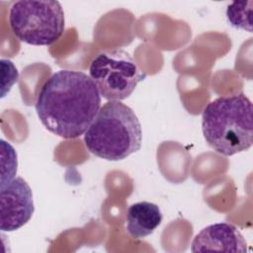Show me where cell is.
<instances>
[{
	"label": "cell",
	"instance_id": "cell-1",
	"mask_svg": "<svg viewBox=\"0 0 253 253\" xmlns=\"http://www.w3.org/2000/svg\"><path fill=\"white\" fill-rule=\"evenodd\" d=\"M101 108V95L92 78L82 71L62 69L42 86L36 111L44 127L60 137L86 132Z\"/></svg>",
	"mask_w": 253,
	"mask_h": 253
},
{
	"label": "cell",
	"instance_id": "cell-2",
	"mask_svg": "<svg viewBox=\"0 0 253 253\" xmlns=\"http://www.w3.org/2000/svg\"><path fill=\"white\" fill-rule=\"evenodd\" d=\"M252 111V103L243 93L210 102L202 115L208 144L225 156L249 149L253 143Z\"/></svg>",
	"mask_w": 253,
	"mask_h": 253
},
{
	"label": "cell",
	"instance_id": "cell-3",
	"mask_svg": "<svg viewBox=\"0 0 253 253\" xmlns=\"http://www.w3.org/2000/svg\"><path fill=\"white\" fill-rule=\"evenodd\" d=\"M142 131L134 112L121 101H108L84 134L87 150L100 158L119 161L141 147Z\"/></svg>",
	"mask_w": 253,
	"mask_h": 253
},
{
	"label": "cell",
	"instance_id": "cell-4",
	"mask_svg": "<svg viewBox=\"0 0 253 253\" xmlns=\"http://www.w3.org/2000/svg\"><path fill=\"white\" fill-rule=\"evenodd\" d=\"M9 24L15 37L32 45H50L64 32V12L58 1L21 0L9 10Z\"/></svg>",
	"mask_w": 253,
	"mask_h": 253
},
{
	"label": "cell",
	"instance_id": "cell-5",
	"mask_svg": "<svg viewBox=\"0 0 253 253\" xmlns=\"http://www.w3.org/2000/svg\"><path fill=\"white\" fill-rule=\"evenodd\" d=\"M89 74L100 95L108 101L128 98L146 76L136 60L124 49L104 50L96 54L90 63Z\"/></svg>",
	"mask_w": 253,
	"mask_h": 253
},
{
	"label": "cell",
	"instance_id": "cell-6",
	"mask_svg": "<svg viewBox=\"0 0 253 253\" xmlns=\"http://www.w3.org/2000/svg\"><path fill=\"white\" fill-rule=\"evenodd\" d=\"M35 211L33 193L29 184L16 177L0 186V229L15 231L25 225Z\"/></svg>",
	"mask_w": 253,
	"mask_h": 253
},
{
	"label": "cell",
	"instance_id": "cell-7",
	"mask_svg": "<svg viewBox=\"0 0 253 253\" xmlns=\"http://www.w3.org/2000/svg\"><path fill=\"white\" fill-rule=\"evenodd\" d=\"M192 252L222 251L244 253L247 243L238 228L228 222H217L202 229L193 239Z\"/></svg>",
	"mask_w": 253,
	"mask_h": 253
},
{
	"label": "cell",
	"instance_id": "cell-8",
	"mask_svg": "<svg viewBox=\"0 0 253 253\" xmlns=\"http://www.w3.org/2000/svg\"><path fill=\"white\" fill-rule=\"evenodd\" d=\"M159 207L150 202L130 205L126 211V229L134 239L144 238L154 232L162 221Z\"/></svg>",
	"mask_w": 253,
	"mask_h": 253
},
{
	"label": "cell",
	"instance_id": "cell-9",
	"mask_svg": "<svg viewBox=\"0 0 253 253\" xmlns=\"http://www.w3.org/2000/svg\"><path fill=\"white\" fill-rule=\"evenodd\" d=\"M1 155H2V168H1V183L0 186L6 185L14 179L17 172V153L13 146L1 139Z\"/></svg>",
	"mask_w": 253,
	"mask_h": 253
},
{
	"label": "cell",
	"instance_id": "cell-10",
	"mask_svg": "<svg viewBox=\"0 0 253 253\" xmlns=\"http://www.w3.org/2000/svg\"><path fill=\"white\" fill-rule=\"evenodd\" d=\"M245 2H233L226 10V17L230 25L236 29L251 32V8H245Z\"/></svg>",
	"mask_w": 253,
	"mask_h": 253
},
{
	"label": "cell",
	"instance_id": "cell-11",
	"mask_svg": "<svg viewBox=\"0 0 253 253\" xmlns=\"http://www.w3.org/2000/svg\"><path fill=\"white\" fill-rule=\"evenodd\" d=\"M2 69V81H1V98H4L6 94L11 90L12 86L18 81L19 72L14 63L9 59L2 58L0 60Z\"/></svg>",
	"mask_w": 253,
	"mask_h": 253
}]
</instances>
